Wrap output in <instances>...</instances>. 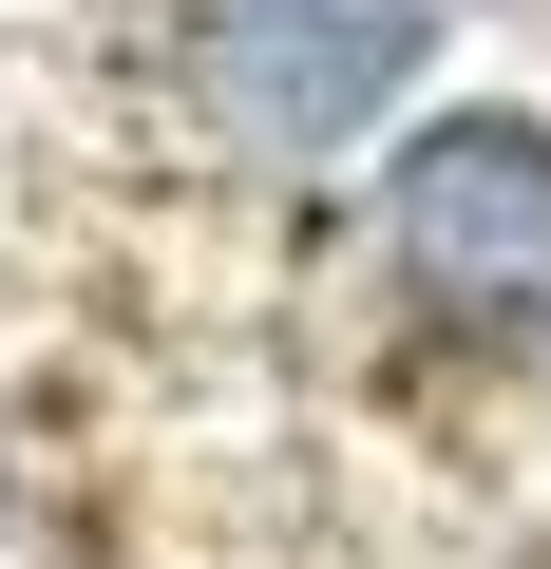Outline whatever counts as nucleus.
<instances>
[{"label": "nucleus", "mask_w": 551, "mask_h": 569, "mask_svg": "<svg viewBox=\"0 0 551 569\" xmlns=\"http://www.w3.org/2000/svg\"><path fill=\"white\" fill-rule=\"evenodd\" d=\"M437 20L456 0H190V114L247 171H324L419 96Z\"/></svg>", "instance_id": "obj_1"}, {"label": "nucleus", "mask_w": 551, "mask_h": 569, "mask_svg": "<svg viewBox=\"0 0 551 569\" xmlns=\"http://www.w3.org/2000/svg\"><path fill=\"white\" fill-rule=\"evenodd\" d=\"M381 266L475 342H551V114H419L381 152Z\"/></svg>", "instance_id": "obj_2"}]
</instances>
